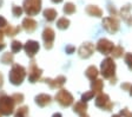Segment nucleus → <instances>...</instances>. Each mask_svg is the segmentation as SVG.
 <instances>
[{
    "label": "nucleus",
    "mask_w": 132,
    "mask_h": 117,
    "mask_svg": "<svg viewBox=\"0 0 132 117\" xmlns=\"http://www.w3.org/2000/svg\"><path fill=\"white\" fill-rule=\"evenodd\" d=\"M100 72H102L103 77L106 78V79H110V78L114 77L116 73V63L113 61L112 58L107 57L106 59L102 61V65H100Z\"/></svg>",
    "instance_id": "f257e3e1"
},
{
    "label": "nucleus",
    "mask_w": 132,
    "mask_h": 117,
    "mask_svg": "<svg viewBox=\"0 0 132 117\" xmlns=\"http://www.w3.org/2000/svg\"><path fill=\"white\" fill-rule=\"evenodd\" d=\"M14 104L15 102H14L13 97L3 95V97L0 98V115H4V116L11 115L14 110Z\"/></svg>",
    "instance_id": "f03ea898"
},
{
    "label": "nucleus",
    "mask_w": 132,
    "mask_h": 117,
    "mask_svg": "<svg viewBox=\"0 0 132 117\" xmlns=\"http://www.w3.org/2000/svg\"><path fill=\"white\" fill-rule=\"evenodd\" d=\"M25 76H26L25 69L21 65L15 64L13 66V69L11 70V72H10V81H11L14 85H19V84L22 83Z\"/></svg>",
    "instance_id": "7ed1b4c3"
},
{
    "label": "nucleus",
    "mask_w": 132,
    "mask_h": 117,
    "mask_svg": "<svg viewBox=\"0 0 132 117\" xmlns=\"http://www.w3.org/2000/svg\"><path fill=\"white\" fill-rule=\"evenodd\" d=\"M55 100L60 104L61 106H70L73 103V96L67 90L61 89L60 91H58V93L55 95Z\"/></svg>",
    "instance_id": "20e7f679"
},
{
    "label": "nucleus",
    "mask_w": 132,
    "mask_h": 117,
    "mask_svg": "<svg viewBox=\"0 0 132 117\" xmlns=\"http://www.w3.org/2000/svg\"><path fill=\"white\" fill-rule=\"evenodd\" d=\"M96 105L106 111H111L113 108V103H111L110 97L106 93H99L96 98Z\"/></svg>",
    "instance_id": "39448f33"
},
{
    "label": "nucleus",
    "mask_w": 132,
    "mask_h": 117,
    "mask_svg": "<svg viewBox=\"0 0 132 117\" xmlns=\"http://www.w3.org/2000/svg\"><path fill=\"white\" fill-rule=\"evenodd\" d=\"M103 27H104L109 33L114 34L116 32L119 30V21L116 19V18H112V17L105 18V19L103 20Z\"/></svg>",
    "instance_id": "423d86ee"
},
{
    "label": "nucleus",
    "mask_w": 132,
    "mask_h": 117,
    "mask_svg": "<svg viewBox=\"0 0 132 117\" xmlns=\"http://www.w3.org/2000/svg\"><path fill=\"white\" fill-rule=\"evenodd\" d=\"M113 48H114L113 43L105 38L100 39V40L97 43V50L100 53H103V54H110V53L112 52Z\"/></svg>",
    "instance_id": "0eeeda50"
},
{
    "label": "nucleus",
    "mask_w": 132,
    "mask_h": 117,
    "mask_svg": "<svg viewBox=\"0 0 132 117\" xmlns=\"http://www.w3.org/2000/svg\"><path fill=\"white\" fill-rule=\"evenodd\" d=\"M25 10L30 15L38 13L40 11V0H26L25 1Z\"/></svg>",
    "instance_id": "6e6552de"
},
{
    "label": "nucleus",
    "mask_w": 132,
    "mask_h": 117,
    "mask_svg": "<svg viewBox=\"0 0 132 117\" xmlns=\"http://www.w3.org/2000/svg\"><path fill=\"white\" fill-rule=\"evenodd\" d=\"M94 51V45L92 43H84L79 48L78 53L81 58H88V57L92 56V53Z\"/></svg>",
    "instance_id": "1a4fd4ad"
},
{
    "label": "nucleus",
    "mask_w": 132,
    "mask_h": 117,
    "mask_svg": "<svg viewBox=\"0 0 132 117\" xmlns=\"http://www.w3.org/2000/svg\"><path fill=\"white\" fill-rule=\"evenodd\" d=\"M41 71L40 69H38V66L36 65V61H32L30 67V72H28V79H30L31 83H36L41 76Z\"/></svg>",
    "instance_id": "9d476101"
},
{
    "label": "nucleus",
    "mask_w": 132,
    "mask_h": 117,
    "mask_svg": "<svg viewBox=\"0 0 132 117\" xmlns=\"http://www.w3.org/2000/svg\"><path fill=\"white\" fill-rule=\"evenodd\" d=\"M43 39L45 42V48L46 49H51L52 48V43L54 40V31L52 28H45L43 32Z\"/></svg>",
    "instance_id": "9b49d317"
},
{
    "label": "nucleus",
    "mask_w": 132,
    "mask_h": 117,
    "mask_svg": "<svg viewBox=\"0 0 132 117\" xmlns=\"http://www.w3.org/2000/svg\"><path fill=\"white\" fill-rule=\"evenodd\" d=\"M24 49H25V51H26V53H27L28 56L33 57L39 50V43L34 42V40H28V42L25 44Z\"/></svg>",
    "instance_id": "f8f14e48"
},
{
    "label": "nucleus",
    "mask_w": 132,
    "mask_h": 117,
    "mask_svg": "<svg viewBox=\"0 0 132 117\" xmlns=\"http://www.w3.org/2000/svg\"><path fill=\"white\" fill-rule=\"evenodd\" d=\"M65 82H66V79H65V77H63V76H59V77H57L55 79H45V83L48 84L51 89L61 88Z\"/></svg>",
    "instance_id": "ddd939ff"
},
{
    "label": "nucleus",
    "mask_w": 132,
    "mask_h": 117,
    "mask_svg": "<svg viewBox=\"0 0 132 117\" xmlns=\"http://www.w3.org/2000/svg\"><path fill=\"white\" fill-rule=\"evenodd\" d=\"M86 110H87V104H86V102H82V100L77 102V103L74 104V106H73V111L76 112V114L80 115L81 117L85 116Z\"/></svg>",
    "instance_id": "4468645a"
},
{
    "label": "nucleus",
    "mask_w": 132,
    "mask_h": 117,
    "mask_svg": "<svg viewBox=\"0 0 132 117\" xmlns=\"http://www.w3.org/2000/svg\"><path fill=\"white\" fill-rule=\"evenodd\" d=\"M130 10H131V6L126 5V6H124L120 11L121 18H123V20L126 22L127 25H132V17H131V14H130Z\"/></svg>",
    "instance_id": "2eb2a0df"
},
{
    "label": "nucleus",
    "mask_w": 132,
    "mask_h": 117,
    "mask_svg": "<svg viewBox=\"0 0 132 117\" xmlns=\"http://www.w3.org/2000/svg\"><path fill=\"white\" fill-rule=\"evenodd\" d=\"M91 88H92V91L94 93H102L103 89H104V82L102 79H93L92 83H91Z\"/></svg>",
    "instance_id": "dca6fc26"
},
{
    "label": "nucleus",
    "mask_w": 132,
    "mask_h": 117,
    "mask_svg": "<svg viewBox=\"0 0 132 117\" xmlns=\"http://www.w3.org/2000/svg\"><path fill=\"white\" fill-rule=\"evenodd\" d=\"M36 103L38 104L39 106H46L51 103V96L48 95H39L36 97Z\"/></svg>",
    "instance_id": "f3484780"
},
{
    "label": "nucleus",
    "mask_w": 132,
    "mask_h": 117,
    "mask_svg": "<svg viewBox=\"0 0 132 117\" xmlns=\"http://www.w3.org/2000/svg\"><path fill=\"white\" fill-rule=\"evenodd\" d=\"M22 25H24V28L27 31V32H33L37 27V22L33 19H28V18H26V19L22 21Z\"/></svg>",
    "instance_id": "a211bd4d"
},
{
    "label": "nucleus",
    "mask_w": 132,
    "mask_h": 117,
    "mask_svg": "<svg viewBox=\"0 0 132 117\" xmlns=\"http://www.w3.org/2000/svg\"><path fill=\"white\" fill-rule=\"evenodd\" d=\"M85 75H86V77H87L88 79L93 81V79H96V78L98 77L99 72H98V70H97V67L92 65V66H88L87 67V70L85 71Z\"/></svg>",
    "instance_id": "6ab92c4d"
},
{
    "label": "nucleus",
    "mask_w": 132,
    "mask_h": 117,
    "mask_svg": "<svg viewBox=\"0 0 132 117\" xmlns=\"http://www.w3.org/2000/svg\"><path fill=\"white\" fill-rule=\"evenodd\" d=\"M86 12H87V14L93 15V17H102L103 15L102 10L99 9V7H97V6H88L87 9H86Z\"/></svg>",
    "instance_id": "aec40b11"
},
{
    "label": "nucleus",
    "mask_w": 132,
    "mask_h": 117,
    "mask_svg": "<svg viewBox=\"0 0 132 117\" xmlns=\"http://www.w3.org/2000/svg\"><path fill=\"white\" fill-rule=\"evenodd\" d=\"M111 54L113 56V58H120L124 54V49L121 46H116V48H113Z\"/></svg>",
    "instance_id": "412c9836"
},
{
    "label": "nucleus",
    "mask_w": 132,
    "mask_h": 117,
    "mask_svg": "<svg viewBox=\"0 0 132 117\" xmlns=\"http://www.w3.org/2000/svg\"><path fill=\"white\" fill-rule=\"evenodd\" d=\"M44 15H45V18H46L48 21H52V20H54V18L57 17V12H55L54 10L48 9V10H46V11L44 12Z\"/></svg>",
    "instance_id": "4be33fe9"
},
{
    "label": "nucleus",
    "mask_w": 132,
    "mask_h": 117,
    "mask_svg": "<svg viewBox=\"0 0 132 117\" xmlns=\"http://www.w3.org/2000/svg\"><path fill=\"white\" fill-rule=\"evenodd\" d=\"M57 25H58V27H59V28H61V30H65V28L69 27L70 21L66 19V18H60V19L58 20Z\"/></svg>",
    "instance_id": "5701e85b"
},
{
    "label": "nucleus",
    "mask_w": 132,
    "mask_h": 117,
    "mask_svg": "<svg viewBox=\"0 0 132 117\" xmlns=\"http://www.w3.org/2000/svg\"><path fill=\"white\" fill-rule=\"evenodd\" d=\"M1 61L5 63V64H12V61H13V54L12 53H5L1 58Z\"/></svg>",
    "instance_id": "b1692460"
},
{
    "label": "nucleus",
    "mask_w": 132,
    "mask_h": 117,
    "mask_svg": "<svg viewBox=\"0 0 132 117\" xmlns=\"http://www.w3.org/2000/svg\"><path fill=\"white\" fill-rule=\"evenodd\" d=\"M28 112V108L27 106H22V108H19L18 109V111L15 114V117H26Z\"/></svg>",
    "instance_id": "393cba45"
},
{
    "label": "nucleus",
    "mask_w": 132,
    "mask_h": 117,
    "mask_svg": "<svg viewBox=\"0 0 132 117\" xmlns=\"http://www.w3.org/2000/svg\"><path fill=\"white\" fill-rule=\"evenodd\" d=\"M94 93L93 91H87V92H85V93H82L81 95V100L82 102H87V100H90V99H92V98L94 97Z\"/></svg>",
    "instance_id": "a878e982"
},
{
    "label": "nucleus",
    "mask_w": 132,
    "mask_h": 117,
    "mask_svg": "<svg viewBox=\"0 0 132 117\" xmlns=\"http://www.w3.org/2000/svg\"><path fill=\"white\" fill-rule=\"evenodd\" d=\"M11 48H12V52H19V51L22 49V45H21V43L14 40V42L12 43Z\"/></svg>",
    "instance_id": "bb28decb"
},
{
    "label": "nucleus",
    "mask_w": 132,
    "mask_h": 117,
    "mask_svg": "<svg viewBox=\"0 0 132 117\" xmlns=\"http://www.w3.org/2000/svg\"><path fill=\"white\" fill-rule=\"evenodd\" d=\"M74 11H76V6H74L73 4H67V5L64 7V12H65L66 14H72V13H74Z\"/></svg>",
    "instance_id": "cd10ccee"
},
{
    "label": "nucleus",
    "mask_w": 132,
    "mask_h": 117,
    "mask_svg": "<svg viewBox=\"0 0 132 117\" xmlns=\"http://www.w3.org/2000/svg\"><path fill=\"white\" fill-rule=\"evenodd\" d=\"M125 63L129 66V69L132 71V53H126L125 54Z\"/></svg>",
    "instance_id": "c85d7f7f"
},
{
    "label": "nucleus",
    "mask_w": 132,
    "mask_h": 117,
    "mask_svg": "<svg viewBox=\"0 0 132 117\" xmlns=\"http://www.w3.org/2000/svg\"><path fill=\"white\" fill-rule=\"evenodd\" d=\"M12 97H13L15 103H21L22 100H24V96H22L21 93H15V95H13Z\"/></svg>",
    "instance_id": "c756f323"
},
{
    "label": "nucleus",
    "mask_w": 132,
    "mask_h": 117,
    "mask_svg": "<svg viewBox=\"0 0 132 117\" xmlns=\"http://www.w3.org/2000/svg\"><path fill=\"white\" fill-rule=\"evenodd\" d=\"M119 115H120L121 117H132V112H130L127 109H123Z\"/></svg>",
    "instance_id": "7c9ffc66"
},
{
    "label": "nucleus",
    "mask_w": 132,
    "mask_h": 117,
    "mask_svg": "<svg viewBox=\"0 0 132 117\" xmlns=\"http://www.w3.org/2000/svg\"><path fill=\"white\" fill-rule=\"evenodd\" d=\"M130 88H131V84H130V83L121 84V89H123V90H130Z\"/></svg>",
    "instance_id": "2f4dec72"
},
{
    "label": "nucleus",
    "mask_w": 132,
    "mask_h": 117,
    "mask_svg": "<svg viewBox=\"0 0 132 117\" xmlns=\"http://www.w3.org/2000/svg\"><path fill=\"white\" fill-rule=\"evenodd\" d=\"M74 51H76V49H74L73 46H67V48H66V53H73Z\"/></svg>",
    "instance_id": "473e14b6"
},
{
    "label": "nucleus",
    "mask_w": 132,
    "mask_h": 117,
    "mask_svg": "<svg viewBox=\"0 0 132 117\" xmlns=\"http://www.w3.org/2000/svg\"><path fill=\"white\" fill-rule=\"evenodd\" d=\"M13 13L15 14V15H20V14H21V10L18 9V7H14V9H13Z\"/></svg>",
    "instance_id": "72a5a7b5"
},
{
    "label": "nucleus",
    "mask_w": 132,
    "mask_h": 117,
    "mask_svg": "<svg viewBox=\"0 0 132 117\" xmlns=\"http://www.w3.org/2000/svg\"><path fill=\"white\" fill-rule=\"evenodd\" d=\"M6 25H7V22H6V20L4 19V18L0 17V26H1V27H4V26H6Z\"/></svg>",
    "instance_id": "f704fd0d"
},
{
    "label": "nucleus",
    "mask_w": 132,
    "mask_h": 117,
    "mask_svg": "<svg viewBox=\"0 0 132 117\" xmlns=\"http://www.w3.org/2000/svg\"><path fill=\"white\" fill-rule=\"evenodd\" d=\"M52 117H61V115L59 114V112H57V114H54V115H53Z\"/></svg>",
    "instance_id": "c9c22d12"
},
{
    "label": "nucleus",
    "mask_w": 132,
    "mask_h": 117,
    "mask_svg": "<svg viewBox=\"0 0 132 117\" xmlns=\"http://www.w3.org/2000/svg\"><path fill=\"white\" fill-rule=\"evenodd\" d=\"M3 49H5V45H0V50H3Z\"/></svg>",
    "instance_id": "e433bc0d"
},
{
    "label": "nucleus",
    "mask_w": 132,
    "mask_h": 117,
    "mask_svg": "<svg viewBox=\"0 0 132 117\" xmlns=\"http://www.w3.org/2000/svg\"><path fill=\"white\" fill-rule=\"evenodd\" d=\"M52 1H53V3H60L61 0H52Z\"/></svg>",
    "instance_id": "4c0bfd02"
},
{
    "label": "nucleus",
    "mask_w": 132,
    "mask_h": 117,
    "mask_svg": "<svg viewBox=\"0 0 132 117\" xmlns=\"http://www.w3.org/2000/svg\"><path fill=\"white\" fill-rule=\"evenodd\" d=\"M130 95L132 96V85H131V88H130Z\"/></svg>",
    "instance_id": "58836bf2"
},
{
    "label": "nucleus",
    "mask_w": 132,
    "mask_h": 117,
    "mask_svg": "<svg viewBox=\"0 0 132 117\" xmlns=\"http://www.w3.org/2000/svg\"><path fill=\"white\" fill-rule=\"evenodd\" d=\"M0 40H3V33L0 32Z\"/></svg>",
    "instance_id": "ea45409f"
},
{
    "label": "nucleus",
    "mask_w": 132,
    "mask_h": 117,
    "mask_svg": "<svg viewBox=\"0 0 132 117\" xmlns=\"http://www.w3.org/2000/svg\"><path fill=\"white\" fill-rule=\"evenodd\" d=\"M112 117H121V116H120V115H113Z\"/></svg>",
    "instance_id": "a19ab883"
},
{
    "label": "nucleus",
    "mask_w": 132,
    "mask_h": 117,
    "mask_svg": "<svg viewBox=\"0 0 132 117\" xmlns=\"http://www.w3.org/2000/svg\"><path fill=\"white\" fill-rule=\"evenodd\" d=\"M82 117H87V116H82Z\"/></svg>",
    "instance_id": "79ce46f5"
},
{
    "label": "nucleus",
    "mask_w": 132,
    "mask_h": 117,
    "mask_svg": "<svg viewBox=\"0 0 132 117\" xmlns=\"http://www.w3.org/2000/svg\"><path fill=\"white\" fill-rule=\"evenodd\" d=\"M0 117H1V116H0Z\"/></svg>",
    "instance_id": "37998d69"
}]
</instances>
